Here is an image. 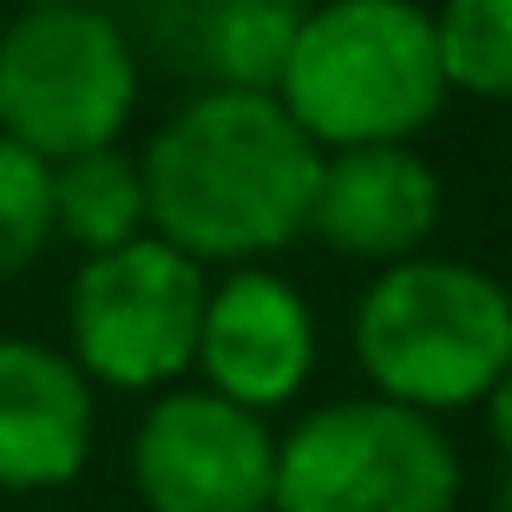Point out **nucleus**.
<instances>
[{"instance_id":"14","label":"nucleus","mask_w":512,"mask_h":512,"mask_svg":"<svg viewBox=\"0 0 512 512\" xmlns=\"http://www.w3.org/2000/svg\"><path fill=\"white\" fill-rule=\"evenodd\" d=\"M53 243V184L46 158L0 132V276H20Z\"/></svg>"},{"instance_id":"4","label":"nucleus","mask_w":512,"mask_h":512,"mask_svg":"<svg viewBox=\"0 0 512 512\" xmlns=\"http://www.w3.org/2000/svg\"><path fill=\"white\" fill-rule=\"evenodd\" d=\"M460 453L440 414L388 394L329 401L276 440V512H453Z\"/></svg>"},{"instance_id":"17","label":"nucleus","mask_w":512,"mask_h":512,"mask_svg":"<svg viewBox=\"0 0 512 512\" xmlns=\"http://www.w3.org/2000/svg\"><path fill=\"white\" fill-rule=\"evenodd\" d=\"M263 512H276V506H263Z\"/></svg>"},{"instance_id":"2","label":"nucleus","mask_w":512,"mask_h":512,"mask_svg":"<svg viewBox=\"0 0 512 512\" xmlns=\"http://www.w3.org/2000/svg\"><path fill=\"white\" fill-rule=\"evenodd\" d=\"M283 112L322 151L407 145L447 106L434 14L414 0H316L276 66Z\"/></svg>"},{"instance_id":"10","label":"nucleus","mask_w":512,"mask_h":512,"mask_svg":"<svg viewBox=\"0 0 512 512\" xmlns=\"http://www.w3.org/2000/svg\"><path fill=\"white\" fill-rule=\"evenodd\" d=\"M92 381L46 342H0V486L46 493L92 460Z\"/></svg>"},{"instance_id":"1","label":"nucleus","mask_w":512,"mask_h":512,"mask_svg":"<svg viewBox=\"0 0 512 512\" xmlns=\"http://www.w3.org/2000/svg\"><path fill=\"white\" fill-rule=\"evenodd\" d=\"M145 224L197 263H256L309 230L322 145L270 86H204L138 158Z\"/></svg>"},{"instance_id":"11","label":"nucleus","mask_w":512,"mask_h":512,"mask_svg":"<svg viewBox=\"0 0 512 512\" xmlns=\"http://www.w3.org/2000/svg\"><path fill=\"white\" fill-rule=\"evenodd\" d=\"M309 0H151V33L171 66L211 86H276L283 46Z\"/></svg>"},{"instance_id":"6","label":"nucleus","mask_w":512,"mask_h":512,"mask_svg":"<svg viewBox=\"0 0 512 512\" xmlns=\"http://www.w3.org/2000/svg\"><path fill=\"white\" fill-rule=\"evenodd\" d=\"M204 296V263L151 230L86 256L73 283V362L106 388H165L197 362Z\"/></svg>"},{"instance_id":"8","label":"nucleus","mask_w":512,"mask_h":512,"mask_svg":"<svg viewBox=\"0 0 512 512\" xmlns=\"http://www.w3.org/2000/svg\"><path fill=\"white\" fill-rule=\"evenodd\" d=\"M204 388L250 414H276L302 394L316 368V316L289 276L237 263L224 283L204 296V329H197V362Z\"/></svg>"},{"instance_id":"13","label":"nucleus","mask_w":512,"mask_h":512,"mask_svg":"<svg viewBox=\"0 0 512 512\" xmlns=\"http://www.w3.org/2000/svg\"><path fill=\"white\" fill-rule=\"evenodd\" d=\"M434 40L453 92L512 99V0H440Z\"/></svg>"},{"instance_id":"16","label":"nucleus","mask_w":512,"mask_h":512,"mask_svg":"<svg viewBox=\"0 0 512 512\" xmlns=\"http://www.w3.org/2000/svg\"><path fill=\"white\" fill-rule=\"evenodd\" d=\"M20 7H112V0H20Z\"/></svg>"},{"instance_id":"7","label":"nucleus","mask_w":512,"mask_h":512,"mask_svg":"<svg viewBox=\"0 0 512 512\" xmlns=\"http://www.w3.org/2000/svg\"><path fill=\"white\" fill-rule=\"evenodd\" d=\"M132 486L145 512H263L276 486V434L224 394L178 388L138 421Z\"/></svg>"},{"instance_id":"9","label":"nucleus","mask_w":512,"mask_h":512,"mask_svg":"<svg viewBox=\"0 0 512 512\" xmlns=\"http://www.w3.org/2000/svg\"><path fill=\"white\" fill-rule=\"evenodd\" d=\"M440 224V171L414 145H342L322 151L309 230L342 256L401 263L421 256Z\"/></svg>"},{"instance_id":"15","label":"nucleus","mask_w":512,"mask_h":512,"mask_svg":"<svg viewBox=\"0 0 512 512\" xmlns=\"http://www.w3.org/2000/svg\"><path fill=\"white\" fill-rule=\"evenodd\" d=\"M480 407H486V434H493L499 460L512 467V368L493 381V388H486V401H480Z\"/></svg>"},{"instance_id":"5","label":"nucleus","mask_w":512,"mask_h":512,"mask_svg":"<svg viewBox=\"0 0 512 512\" xmlns=\"http://www.w3.org/2000/svg\"><path fill=\"white\" fill-rule=\"evenodd\" d=\"M138 106V53L106 7H27L0 33V132L60 165L119 145Z\"/></svg>"},{"instance_id":"12","label":"nucleus","mask_w":512,"mask_h":512,"mask_svg":"<svg viewBox=\"0 0 512 512\" xmlns=\"http://www.w3.org/2000/svg\"><path fill=\"white\" fill-rule=\"evenodd\" d=\"M46 184H53V230L73 237L86 256L119 250V243L151 230L145 224V171L119 145H99V151L46 165Z\"/></svg>"},{"instance_id":"3","label":"nucleus","mask_w":512,"mask_h":512,"mask_svg":"<svg viewBox=\"0 0 512 512\" xmlns=\"http://www.w3.org/2000/svg\"><path fill=\"white\" fill-rule=\"evenodd\" d=\"M355 362L401 407H480L512 368V289L460 256L381 263L355 302Z\"/></svg>"}]
</instances>
